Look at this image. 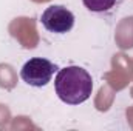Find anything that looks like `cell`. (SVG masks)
I'll list each match as a JSON object with an SVG mask.
<instances>
[{
	"label": "cell",
	"mask_w": 133,
	"mask_h": 131,
	"mask_svg": "<svg viewBox=\"0 0 133 131\" xmlns=\"http://www.w3.org/2000/svg\"><path fill=\"white\" fill-rule=\"evenodd\" d=\"M57 97L66 105H81L88 100L93 91L91 74L82 66H65L57 71L54 79Z\"/></svg>",
	"instance_id": "obj_1"
},
{
	"label": "cell",
	"mask_w": 133,
	"mask_h": 131,
	"mask_svg": "<svg viewBox=\"0 0 133 131\" xmlns=\"http://www.w3.org/2000/svg\"><path fill=\"white\" fill-rule=\"evenodd\" d=\"M57 69L59 68L53 62H50L48 59L33 57L28 62H25V65L22 66L20 77L26 85L34 86V88H42L51 82V79Z\"/></svg>",
	"instance_id": "obj_2"
},
{
	"label": "cell",
	"mask_w": 133,
	"mask_h": 131,
	"mask_svg": "<svg viewBox=\"0 0 133 131\" xmlns=\"http://www.w3.org/2000/svg\"><path fill=\"white\" fill-rule=\"evenodd\" d=\"M46 31L53 34H66L74 26V14L62 5H50L40 17Z\"/></svg>",
	"instance_id": "obj_3"
},
{
	"label": "cell",
	"mask_w": 133,
	"mask_h": 131,
	"mask_svg": "<svg viewBox=\"0 0 133 131\" xmlns=\"http://www.w3.org/2000/svg\"><path fill=\"white\" fill-rule=\"evenodd\" d=\"M84 2V6L91 11V12H107L110 11L116 3L118 0H82Z\"/></svg>",
	"instance_id": "obj_4"
}]
</instances>
